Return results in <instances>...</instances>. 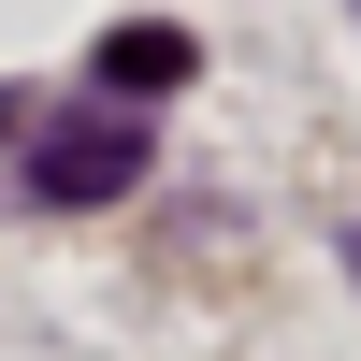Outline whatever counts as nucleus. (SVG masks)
<instances>
[{"instance_id": "obj_1", "label": "nucleus", "mask_w": 361, "mask_h": 361, "mask_svg": "<svg viewBox=\"0 0 361 361\" xmlns=\"http://www.w3.org/2000/svg\"><path fill=\"white\" fill-rule=\"evenodd\" d=\"M116 188H145V116H58L44 145H29V202H58V217H87V202H116Z\"/></svg>"}, {"instance_id": "obj_3", "label": "nucleus", "mask_w": 361, "mask_h": 361, "mask_svg": "<svg viewBox=\"0 0 361 361\" xmlns=\"http://www.w3.org/2000/svg\"><path fill=\"white\" fill-rule=\"evenodd\" d=\"M333 260H347V289H361V231H347V246H333Z\"/></svg>"}, {"instance_id": "obj_2", "label": "nucleus", "mask_w": 361, "mask_h": 361, "mask_svg": "<svg viewBox=\"0 0 361 361\" xmlns=\"http://www.w3.org/2000/svg\"><path fill=\"white\" fill-rule=\"evenodd\" d=\"M102 87H188V29H116V44H102Z\"/></svg>"}]
</instances>
